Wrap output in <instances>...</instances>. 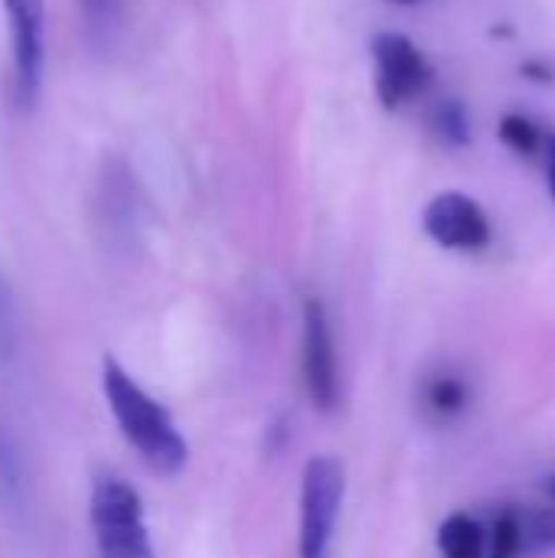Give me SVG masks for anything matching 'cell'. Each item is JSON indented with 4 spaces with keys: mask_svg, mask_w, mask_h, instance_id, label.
<instances>
[{
    "mask_svg": "<svg viewBox=\"0 0 555 558\" xmlns=\"http://www.w3.org/2000/svg\"><path fill=\"white\" fill-rule=\"evenodd\" d=\"M550 494H553V500H555V477L550 481Z\"/></svg>",
    "mask_w": 555,
    "mask_h": 558,
    "instance_id": "17",
    "label": "cell"
},
{
    "mask_svg": "<svg viewBox=\"0 0 555 558\" xmlns=\"http://www.w3.org/2000/svg\"><path fill=\"white\" fill-rule=\"evenodd\" d=\"M396 3H415V0H396Z\"/></svg>",
    "mask_w": 555,
    "mask_h": 558,
    "instance_id": "18",
    "label": "cell"
},
{
    "mask_svg": "<svg viewBox=\"0 0 555 558\" xmlns=\"http://www.w3.org/2000/svg\"><path fill=\"white\" fill-rule=\"evenodd\" d=\"M13 350H16V304H13L10 281L0 268V366L13 360Z\"/></svg>",
    "mask_w": 555,
    "mask_h": 558,
    "instance_id": "12",
    "label": "cell"
},
{
    "mask_svg": "<svg viewBox=\"0 0 555 558\" xmlns=\"http://www.w3.org/2000/svg\"><path fill=\"white\" fill-rule=\"evenodd\" d=\"M101 392H105V402H108L124 441L137 451V458L154 474H164V477L180 474L190 458V448H186L173 415L150 392H144L128 376V369L111 356L101 360Z\"/></svg>",
    "mask_w": 555,
    "mask_h": 558,
    "instance_id": "1",
    "label": "cell"
},
{
    "mask_svg": "<svg viewBox=\"0 0 555 558\" xmlns=\"http://www.w3.org/2000/svg\"><path fill=\"white\" fill-rule=\"evenodd\" d=\"M432 131H435L445 144H464V141H468V121H464L461 105L442 101V105L432 111Z\"/></svg>",
    "mask_w": 555,
    "mask_h": 558,
    "instance_id": "13",
    "label": "cell"
},
{
    "mask_svg": "<svg viewBox=\"0 0 555 558\" xmlns=\"http://www.w3.org/2000/svg\"><path fill=\"white\" fill-rule=\"evenodd\" d=\"M438 549L445 558H487V533L468 513H455L438 530Z\"/></svg>",
    "mask_w": 555,
    "mask_h": 558,
    "instance_id": "8",
    "label": "cell"
},
{
    "mask_svg": "<svg viewBox=\"0 0 555 558\" xmlns=\"http://www.w3.org/2000/svg\"><path fill=\"white\" fill-rule=\"evenodd\" d=\"M3 7L13 49V98L20 108H33L46 62V0H3Z\"/></svg>",
    "mask_w": 555,
    "mask_h": 558,
    "instance_id": "4",
    "label": "cell"
},
{
    "mask_svg": "<svg viewBox=\"0 0 555 558\" xmlns=\"http://www.w3.org/2000/svg\"><path fill=\"white\" fill-rule=\"evenodd\" d=\"M550 183H553L555 193V137H550Z\"/></svg>",
    "mask_w": 555,
    "mask_h": 558,
    "instance_id": "16",
    "label": "cell"
},
{
    "mask_svg": "<svg viewBox=\"0 0 555 558\" xmlns=\"http://www.w3.org/2000/svg\"><path fill=\"white\" fill-rule=\"evenodd\" d=\"M422 226L429 239H435L442 248H451V252H481L491 242L487 213L481 209L478 199L464 193L435 196L422 213Z\"/></svg>",
    "mask_w": 555,
    "mask_h": 558,
    "instance_id": "7",
    "label": "cell"
},
{
    "mask_svg": "<svg viewBox=\"0 0 555 558\" xmlns=\"http://www.w3.org/2000/svg\"><path fill=\"white\" fill-rule=\"evenodd\" d=\"M487 558H523L517 510H507L494 520V530L487 536Z\"/></svg>",
    "mask_w": 555,
    "mask_h": 558,
    "instance_id": "10",
    "label": "cell"
},
{
    "mask_svg": "<svg viewBox=\"0 0 555 558\" xmlns=\"http://www.w3.org/2000/svg\"><path fill=\"white\" fill-rule=\"evenodd\" d=\"M304 386L317 412L340 405V366L327 307L317 298L304 301Z\"/></svg>",
    "mask_w": 555,
    "mask_h": 558,
    "instance_id": "6",
    "label": "cell"
},
{
    "mask_svg": "<svg viewBox=\"0 0 555 558\" xmlns=\"http://www.w3.org/2000/svg\"><path fill=\"white\" fill-rule=\"evenodd\" d=\"M468 402V389L461 379L455 376H438L429 383L425 389V405L435 412V415H458Z\"/></svg>",
    "mask_w": 555,
    "mask_h": 558,
    "instance_id": "11",
    "label": "cell"
},
{
    "mask_svg": "<svg viewBox=\"0 0 555 558\" xmlns=\"http://www.w3.org/2000/svg\"><path fill=\"white\" fill-rule=\"evenodd\" d=\"M500 134H504V141H507L514 150H520V154H536V150H540V144H543V137H540V128H536L533 121L520 118V114H510V118H504V124H500Z\"/></svg>",
    "mask_w": 555,
    "mask_h": 558,
    "instance_id": "14",
    "label": "cell"
},
{
    "mask_svg": "<svg viewBox=\"0 0 555 558\" xmlns=\"http://www.w3.org/2000/svg\"><path fill=\"white\" fill-rule=\"evenodd\" d=\"M347 497V471L337 458L317 454L301 474L298 558H330V543Z\"/></svg>",
    "mask_w": 555,
    "mask_h": 558,
    "instance_id": "3",
    "label": "cell"
},
{
    "mask_svg": "<svg viewBox=\"0 0 555 558\" xmlns=\"http://www.w3.org/2000/svg\"><path fill=\"white\" fill-rule=\"evenodd\" d=\"M88 523L98 558H154L141 494L128 481L105 474L92 484Z\"/></svg>",
    "mask_w": 555,
    "mask_h": 558,
    "instance_id": "2",
    "label": "cell"
},
{
    "mask_svg": "<svg viewBox=\"0 0 555 558\" xmlns=\"http://www.w3.org/2000/svg\"><path fill=\"white\" fill-rule=\"evenodd\" d=\"M79 3H82L85 16H88L95 26H101V23H108V20L114 16V3H118V0H79Z\"/></svg>",
    "mask_w": 555,
    "mask_h": 558,
    "instance_id": "15",
    "label": "cell"
},
{
    "mask_svg": "<svg viewBox=\"0 0 555 558\" xmlns=\"http://www.w3.org/2000/svg\"><path fill=\"white\" fill-rule=\"evenodd\" d=\"M373 62H376V98L389 111L419 98L432 78L425 56L402 33H379L373 39Z\"/></svg>",
    "mask_w": 555,
    "mask_h": 558,
    "instance_id": "5",
    "label": "cell"
},
{
    "mask_svg": "<svg viewBox=\"0 0 555 558\" xmlns=\"http://www.w3.org/2000/svg\"><path fill=\"white\" fill-rule=\"evenodd\" d=\"M520 517V546L523 556H543L555 549V510H530Z\"/></svg>",
    "mask_w": 555,
    "mask_h": 558,
    "instance_id": "9",
    "label": "cell"
}]
</instances>
